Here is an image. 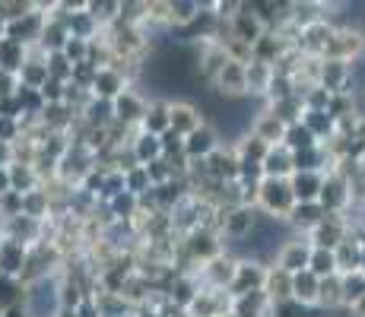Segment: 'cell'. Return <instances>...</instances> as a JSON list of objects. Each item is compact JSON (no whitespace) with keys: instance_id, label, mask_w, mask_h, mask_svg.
<instances>
[{"instance_id":"6da1fadb","label":"cell","mask_w":365,"mask_h":317,"mask_svg":"<svg viewBox=\"0 0 365 317\" xmlns=\"http://www.w3.org/2000/svg\"><path fill=\"white\" fill-rule=\"evenodd\" d=\"M292 207H296V197H292L289 178H264L257 187V209L267 216H277V219H289Z\"/></svg>"},{"instance_id":"7a4b0ae2","label":"cell","mask_w":365,"mask_h":317,"mask_svg":"<svg viewBox=\"0 0 365 317\" xmlns=\"http://www.w3.org/2000/svg\"><path fill=\"white\" fill-rule=\"evenodd\" d=\"M26 308L32 317H58L61 308V276H48L26 286Z\"/></svg>"},{"instance_id":"3957f363","label":"cell","mask_w":365,"mask_h":317,"mask_svg":"<svg viewBox=\"0 0 365 317\" xmlns=\"http://www.w3.org/2000/svg\"><path fill=\"white\" fill-rule=\"evenodd\" d=\"M365 58V29L346 23L334 32V41L327 48L324 61H343V63H356Z\"/></svg>"},{"instance_id":"277c9868","label":"cell","mask_w":365,"mask_h":317,"mask_svg":"<svg viewBox=\"0 0 365 317\" xmlns=\"http://www.w3.org/2000/svg\"><path fill=\"white\" fill-rule=\"evenodd\" d=\"M318 203L324 207L327 216H346L349 209H353V203H356L349 178H343L340 172H331V175L324 178V190H321Z\"/></svg>"},{"instance_id":"5b68a950","label":"cell","mask_w":365,"mask_h":317,"mask_svg":"<svg viewBox=\"0 0 365 317\" xmlns=\"http://www.w3.org/2000/svg\"><path fill=\"white\" fill-rule=\"evenodd\" d=\"M238 264L242 260L235 257V254H220L216 260H210V264H203L200 266V273H197V279H200V286L203 289H216V292H229L235 283V273H238Z\"/></svg>"},{"instance_id":"8992f818","label":"cell","mask_w":365,"mask_h":317,"mask_svg":"<svg viewBox=\"0 0 365 317\" xmlns=\"http://www.w3.org/2000/svg\"><path fill=\"white\" fill-rule=\"evenodd\" d=\"M213 93L222 95L226 102H242V98H251V93H248V63L229 61L226 67H222V73L216 76Z\"/></svg>"},{"instance_id":"52a82bcc","label":"cell","mask_w":365,"mask_h":317,"mask_svg":"<svg viewBox=\"0 0 365 317\" xmlns=\"http://www.w3.org/2000/svg\"><path fill=\"white\" fill-rule=\"evenodd\" d=\"M146 108H150V98L143 93H137V86H130L115 98V121L130 127V130H140V124H143V118H146Z\"/></svg>"},{"instance_id":"ba28073f","label":"cell","mask_w":365,"mask_h":317,"mask_svg":"<svg viewBox=\"0 0 365 317\" xmlns=\"http://www.w3.org/2000/svg\"><path fill=\"white\" fill-rule=\"evenodd\" d=\"M312 254H314V248H312V241H308L305 235H296L292 241H286L283 248H279V254H277V264L273 266H279V270H286V273H305L308 266H312Z\"/></svg>"},{"instance_id":"9c48e42d","label":"cell","mask_w":365,"mask_h":317,"mask_svg":"<svg viewBox=\"0 0 365 317\" xmlns=\"http://www.w3.org/2000/svg\"><path fill=\"white\" fill-rule=\"evenodd\" d=\"M267 273H270V266H264L261 260H242L229 295H232V298H245V295H251V292H264Z\"/></svg>"},{"instance_id":"30bf717a","label":"cell","mask_w":365,"mask_h":317,"mask_svg":"<svg viewBox=\"0 0 365 317\" xmlns=\"http://www.w3.org/2000/svg\"><path fill=\"white\" fill-rule=\"evenodd\" d=\"M267 32H270V29H267V26L261 23V16L251 10V0H242V10H238V16L232 19V23H229V35L255 48Z\"/></svg>"},{"instance_id":"8fae6325","label":"cell","mask_w":365,"mask_h":317,"mask_svg":"<svg viewBox=\"0 0 365 317\" xmlns=\"http://www.w3.org/2000/svg\"><path fill=\"white\" fill-rule=\"evenodd\" d=\"M257 222V207H238V209H226V219H222V241L226 244H242L251 235Z\"/></svg>"},{"instance_id":"7c38bea8","label":"cell","mask_w":365,"mask_h":317,"mask_svg":"<svg viewBox=\"0 0 365 317\" xmlns=\"http://www.w3.org/2000/svg\"><path fill=\"white\" fill-rule=\"evenodd\" d=\"M312 241V248H327V251H336L343 241L349 238V222L346 216H327L312 235H305Z\"/></svg>"},{"instance_id":"4fadbf2b","label":"cell","mask_w":365,"mask_h":317,"mask_svg":"<svg viewBox=\"0 0 365 317\" xmlns=\"http://www.w3.org/2000/svg\"><path fill=\"white\" fill-rule=\"evenodd\" d=\"M235 298L229 292H216V289H203V292L194 298V305L187 308L191 317H226L232 314Z\"/></svg>"},{"instance_id":"5bb4252c","label":"cell","mask_w":365,"mask_h":317,"mask_svg":"<svg viewBox=\"0 0 365 317\" xmlns=\"http://www.w3.org/2000/svg\"><path fill=\"white\" fill-rule=\"evenodd\" d=\"M207 124L200 105L191 102V98H172V130L181 133V137H191L197 127Z\"/></svg>"},{"instance_id":"9a60e30c","label":"cell","mask_w":365,"mask_h":317,"mask_svg":"<svg viewBox=\"0 0 365 317\" xmlns=\"http://www.w3.org/2000/svg\"><path fill=\"white\" fill-rule=\"evenodd\" d=\"M29 251H32L29 244L0 235V273L10 279H19L26 270V264H29Z\"/></svg>"},{"instance_id":"2e32d148","label":"cell","mask_w":365,"mask_h":317,"mask_svg":"<svg viewBox=\"0 0 365 317\" xmlns=\"http://www.w3.org/2000/svg\"><path fill=\"white\" fill-rule=\"evenodd\" d=\"M220 146H222L220 130L207 121L203 127H197L191 137H185V156L187 159H210L216 150H220Z\"/></svg>"},{"instance_id":"e0dca14e","label":"cell","mask_w":365,"mask_h":317,"mask_svg":"<svg viewBox=\"0 0 365 317\" xmlns=\"http://www.w3.org/2000/svg\"><path fill=\"white\" fill-rule=\"evenodd\" d=\"M140 130L156 133V137H163L165 130H172V98H168V95H163V98L153 95L143 124H140Z\"/></svg>"},{"instance_id":"ac0fdd59","label":"cell","mask_w":365,"mask_h":317,"mask_svg":"<svg viewBox=\"0 0 365 317\" xmlns=\"http://www.w3.org/2000/svg\"><path fill=\"white\" fill-rule=\"evenodd\" d=\"M286 130H289V127H286L283 121H279V118L273 115V111L267 108V105H264L261 111H257L255 124H251V133H255V137H261L267 146H283Z\"/></svg>"},{"instance_id":"d6986e66","label":"cell","mask_w":365,"mask_h":317,"mask_svg":"<svg viewBox=\"0 0 365 317\" xmlns=\"http://www.w3.org/2000/svg\"><path fill=\"white\" fill-rule=\"evenodd\" d=\"M324 219H327V213H324V207H321V203H296L286 222L292 225V232H296V235H312V232L318 229Z\"/></svg>"},{"instance_id":"ffe728a7","label":"cell","mask_w":365,"mask_h":317,"mask_svg":"<svg viewBox=\"0 0 365 317\" xmlns=\"http://www.w3.org/2000/svg\"><path fill=\"white\" fill-rule=\"evenodd\" d=\"M48 80H51V73H48V54L41 51V48H29V61L19 70V86L41 89Z\"/></svg>"},{"instance_id":"44dd1931","label":"cell","mask_w":365,"mask_h":317,"mask_svg":"<svg viewBox=\"0 0 365 317\" xmlns=\"http://www.w3.org/2000/svg\"><path fill=\"white\" fill-rule=\"evenodd\" d=\"M324 178L327 175H321V172H296L292 175L289 187H292L296 203H318L321 190H324Z\"/></svg>"},{"instance_id":"7402d4cb","label":"cell","mask_w":365,"mask_h":317,"mask_svg":"<svg viewBox=\"0 0 365 317\" xmlns=\"http://www.w3.org/2000/svg\"><path fill=\"white\" fill-rule=\"evenodd\" d=\"M210 162V178L216 181H238V172H242V159L235 156L232 146H220L213 156L207 159Z\"/></svg>"},{"instance_id":"603a6c76","label":"cell","mask_w":365,"mask_h":317,"mask_svg":"<svg viewBox=\"0 0 365 317\" xmlns=\"http://www.w3.org/2000/svg\"><path fill=\"white\" fill-rule=\"evenodd\" d=\"M124 89H130V83L118 67H105V70L96 73V83H93V95L96 98H108V102H115Z\"/></svg>"},{"instance_id":"cb8c5ba5","label":"cell","mask_w":365,"mask_h":317,"mask_svg":"<svg viewBox=\"0 0 365 317\" xmlns=\"http://www.w3.org/2000/svg\"><path fill=\"white\" fill-rule=\"evenodd\" d=\"M318 295H321V279L312 270L292 276V301H299L305 308H318Z\"/></svg>"},{"instance_id":"d4e9b609","label":"cell","mask_w":365,"mask_h":317,"mask_svg":"<svg viewBox=\"0 0 365 317\" xmlns=\"http://www.w3.org/2000/svg\"><path fill=\"white\" fill-rule=\"evenodd\" d=\"M83 121H86L93 130H108L111 124H115V102H108V98H89V105L83 108Z\"/></svg>"},{"instance_id":"484cf974","label":"cell","mask_w":365,"mask_h":317,"mask_svg":"<svg viewBox=\"0 0 365 317\" xmlns=\"http://www.w3.org/2000/svg\"><path fill=\"white\" fill-rule=\"evenodd\" d=\"M334 254H336V273H340V276H349V273L362 270V254H365V244H362V241H356L353 235H349L346 241H343Z\"/></svg>"},{"instance_id":"4316f807","label":"cell","mask_w":365,"mask_h":317,"mask_svg":"<svg viewBox=\"0 0 365 317\" xmlns=\"http://www.w3.org/2000/svg\"><path fill=\"white\" fill-rule=\"evenodd\" d=\"M267 298L273 301V305H283V301H292V273L279 270V266H270V273H267V286H264Z\"/></svg>"},{"instance_id":"83f0119b","label":"cell","mask_w":365,"mask_h":317,"mask_svg":"<svg viewBox=\"0 0 365 317\" xmlns=\"http://www.w3.org/2000/svg\"><path fill=\"white\" fill-rule=\"evenodd\" d=\"M264 175L267 178H292L296 175V162L286 146H273L264 159Z\"/></svg>"},{"instance_id":"f1b7e54d","label":"cell","mask_w":365,"mask_h":317,"mask_svg":"<svg viewBox=\"0 0 365 317\" xmlns=\"http://www.w3.org/2000/svg\"><path fill=\"white\" fill-rule=\"evenodd\" d=\"M340 308H346V305H343V276H340V273H334V276L321 279L318 311L334 314V311H340Z\"/></svg>"},{"instance_id":"f546056e","label":"cell","mask_w":365,"mask_h":317,"mask_svg":"<svg viewBox=\"0 0 365 317\" xmlns=\"http://www.w3.org/2000/svg\"><path fill=\"white\" fill-rule=\"evenodd\" d=\"M203 0H168V26L181 29V26H191L200 16Z\"/></svg>"},{"instance_id":"4dcf8cb0","label":"cell","mask_w":365,"mask_h":317,"mask_svg":"<svg viewBox=\"0 0 365 317\" xmlns=\"http://www.w3.org/2000/svg\"><path fill=\"white\" fill-rule=\"evenodd\" d=\"M26 61H29V48L16 45V41H10V38H0V70L19 76V70L26 67Z\"/></svg>"},{"instance_id":"1f68e13d","label":"cell","mask_w":365,"mask_h":317,"mask_svg":"<svg viewBox=\"0 0 365 317\" xmlns=\"http://www.w3.org/2000/svg\"><path fill=\"white\" fill-rule=\"evenodd\" d=\"M70 41V32H67V26L61 23V19H54L51 13H48V26H45V32H41V41H38V48L45 54H54V51H64V45Z\"/></svg>"},{"instance_id":"d6a6232c","label":"cell","mask_w":365,"mask_h":317,"mask_svg":"<svg viewBox=\"0 0 365 317\" xmlns=\"http://www.w3.org/2000/svg\"><path fill=\"white\" fill-rule=\"evenodd\" d=\"M273 73H277V70H273L270 63H261V61L248 63V93H251V98H261L264 102L267 89H270V83H273Z\"/></svg>"},{"instance_id":"836d02e7","label":"cell","mask_w":365,"mask_h":317,"mask_svg":"<svg viewBox=\"0 0 365 317\" xmlns=\"http://www.w3.org/2000/svg\"><path fill=\"white\" fill-rule=\"evenodd\" d=\"M133 152H137V159H140V165H150V162H156V159H163L165 152H163V140L156 137V133H146V130H137V137H133Z\"/></svg>"},{"instance_id":"e575fe53","label":"cell","mask_w":365,"mask_h":317,"mask_svg":"<svg viewBox=\"0 0 365 317\" xmlns=\"http://www.w3.org/2000/svg\"><path fill=\"white\" fill-rule=\"evenodd\" d=\"M302 124H305L308 130L318 137V143H331V140L336 137V121L327 115V111H305Z\"/></svg>"},{"instance_id":"d590c367","label":"cell","mask_w":365,"mask_h":317,"mask_svg":"<svg viewBox=\"0 0 365 317\" xmlns=\"http://www.w3.org/2000/svg\"><path fill=\"white\" fill-rule=\"evenodd\" d=\"M232 150H235L238 159H245V162H261V165H264L267 152H270L273 146H267L261 137H255V133H245L242 140H235V143H232Z\"/></svg>"},{"instance_id":"8d00e7d4","label":"cell","mask_w":365,"mask_h":317,"mask_svg":"<svg viewBox=\"0 0 365 317\" xmlns=\"http://www.w3.org/2000/svg\"><path fill=\"white\" fill-rule=\"evenodd\" d=\"M86 10L102 29H111L121 19V0H86Z\"/></svg>"},{"instance_id":"74e56055","label":"cell","mask_w":365,"mask_h":317,"mask_svg":"<svg viewBox=\"0 0 365 317\" xmlns=\"http://www.w3.org/2000/svg\"><path fill=\"white\" fill-rule=\"evenodd\" d=\"M10 185L16 194H32V190H41L45 185H41V178H38V172H35L32 165H13L10 168Z\"/></svg>"},{"instance_id":"f35d334b","label":"cell","mask_w":365,"mask_h":317,"mask_svg":"<svg viewBox=\"0 0 365 317\" xmlns=\"http://www.w3.org/2000/svg\"><path fill=\"white\" fill-rule=\"evenodd\" d=\"M267 108L273 111V115L279 118L286 127H292V124H302V118H305V102H302L299 95H292V98H286V102H277V105H267Z\"/></svg>"},{"instance_id":"ab89813d","label":"cell","mask_w":365,"mask_h":317,"mask_svg":"<svg viewBox=\"0 0 365 317\" xmlns=\"http://www.w3.org/2000/svg\"><path fill=\"white\" fill-rule=\"evenodd\" d=\"M283 146L289 152H302V150H314V146H321V143H318V137H314V133L308 130L305 124H292L289 130H286Z\"/></svg>"},{"instance_id":"60d3db41","label":"cell","mask_w":365,"mask_h":317,"mask_svg":"<svg viewBox=\"0 0 365 317\" xmlns=\"http://www.w3.org/2000/svg\"><path fill=\"white\" fill-rule=\"evenodd\" d=\"M362 298H365V270H356V273H349V276H343V305H346V311Z\"/></svg>"},{"instance_id":"b9f144b4","label":"cell","mask_w":365,"mask_h":317,"mask_svg":"<svg viewBox=\"0 0 365 317\" xmlns=\"http://www.w3.org/2000/svg\"><path fill=\"white\" fill-rule=\"evenodd\" d=\"M308 270H312L318 279L334 276V273H336V254H334V251H327V248H314V254H312V266H308Z\"/></svg>"},{"instance_id":"7bdbcfd3","label":"cell","mask_w":365,"mask_h":317,"mask_svg":"<svg viewBox=\"0 0 365 317\" xmlns=\"http://www.w3.org/2000/svg\"><path fill=\"white\" fill-rule=\"evenodd\" d=\"M19 301H26V286L19 279H10L0 273V308L19 305Z\"/></svg>"},{"instance_id":"ee69618b","label":"cell","mask_w":365,"mask_h":317,"mask_svg":"<svg viewBox=\"0 0 365 317\" xmlns=\"http://www.w3.org/2000/svg\"><path fill=\"white\" fill-rule=\"evenodd\" d=\"M124 181H128V194H133V197H143V194H150V190H153V181H150L146 165L128 172V175H124Z\"/></svg>"},{"instance_id":"f6af8a7d","label":"cell","mask_w":365,"mask_h":317,"mask_svg":"<svg viewBox=\"0 0 365 317\" xmlns=\"http://www.w3.org/2000/svg\"><path fill=\"white\" fill-rule=\"evenodd\" d=\"M48 73H51V80L70 83L73 80V63L64 58V51H54V54H48Z\"/></svg>"},{"instance_id":"bcb514c9","label":"cell","mask_w":365,"mask_h":317,"mask_svg":"<svg viewBox=\"0 0 365 317\" xmlns=\"http://www.w3.org/2000/svg\"><path fill=\"white\" fill-rule=\"evenodd\" d=\"M331 93H327L324 86H312L305 89V95H302V102H305V111H327L331 108Z\"/></svg>"},{"instance_id":"7dc6e473","label":"cell","mask_w":365,"mask_h":317,"mask_svg":"<svg viewBox=\"0 0 365 317\" xmlns=\"http://www.w3.org/2000/svg\"><path fill=\"white\" fill-rule=\"evenodd\" d=\"M124 190H128V181H124V175L121 172H108V175H105V190H102L99 203H111L118 194H124Z\"/></svg>"},{"instance_id":"c3c4849f","label":"cell","mask_w":365,"mask_h":317,"mask_svg":"<svg viewBox=\"0 0 365 317\" xmlns=\"http://www.w3.org/2000/svg\"><path fill=\"white\" fill-rule=\"evenodd\" d=\"M16 216H23V194L10 190V194L0 197V222H4V219H16Z\"/></svg>"},{"instance_id":"681fc988","label":"cell","mask_w":365,"mask_h":317,"mask_svg":"<svg viewBox=\"0 0 365 317\" xmlns=\"http://www.w3.org/2000/svg\"><path fill=\"white\" fill-rule=\"evenodd\" d=\"M64 58L73 63H86V58H89V41H83V38H73V35H70V41L64 45Z\"/></svg>"},{"instance_id":"f907efd6","label":"cell","mask_w":365,"mask_h":317,"mask_svg":"<svg viewBox=\"0 0 365 317\" xmlns=\"http://www.w3.org/2000/svg\"><path fill=\"white\" fill-rule=\"evenodd\" d=\"M146 172H150L153 187H163V185H168V181L175 178V175H172V168H168V162H165V159L150 162V165H146Z\"/></svg>"},{"instance_id":"816d5d0a","label":"cell","mask_w":365,"mask_h":317,"mask_svg":"<svg viewBox=\"0 0 365 317\" xmlns=\"http://www.w3.org/2000/svg\"><path fill=\"white\" fill-rule=\"evenodd\" d=\"M23 140V124L16 118H0V143H19Z\"/></svg>"},{"instance_id":"f5cc1de1","label":"cell","mask_w":365,"mask_h":317,"mask_svg":"<svg viewBox=\"0 0 365 317\" xmlns=\"http://www.w3.org/2000/svg\"><path fill=\"white\" fill-rule=\"evenodd\" d=\"M159 140H163V152H165V159H172V156H185V137H181V133L165 130Z\"/></svg>"},{"instance_id":"db71d44e","label":"cell","mask_w":365,"mask_h":317,"mask_svg":"<svg viewBox=\"0 0 365 317\" xmlns=\"http://www.w3.org/2000/svg\"><path fill=\"white\" fill-rule=\"evenodd\" d=\"M41 95H45V102L48 105H58V102H64V95H67V83H61V80H48L45 86L38 89Z\"/></svg>"},{"instance_id":"11a10c76","label":"cell","mask_w":365,"mask_h":317,"mask_svg":"<svg viewBox=\"0 0 365 317\" xmlns=\"http://www.w3.org/2000/svg\"><path fill=\"white\" fill-rule=\"evenodd\" d=\"M19 93V76L16 73H6V70H0V102L10 95Z\"/></svg>"},{"instance_id":"9f6ffc18","label":"cell","mask_w":365,"mask_h":317,"mask_svg":"<svg viewBox=\"0 0 365 317\" xmlns=\"http://www.w3.org/2000/svg\"><path fill=\"white\" fill-rule=\"evenodd\" d=\"M76 311H80V317H102V311H99V301H96V298H86L80 308H76Z\"/></svg>"},{"instance_id":"6f0895ef","label":"cell","mask_w":365,"mask_h":317,"mask_svg":"<svg viewBox=\"0 0 365 317\" xmlns=\"http://www.w3.org/2000/svg\"><path fill=\"white\" fill-rule=\"evenodd\" d=\"M4 317H32V314H29V308H26V301H19V305L4 308Z\"/></svg>"},{"instance_id":"680465c9","label":"cell","mask_w":365,"mask_h":317,"mask_svg":"<svg viewBox=\"0 0 365 317\" xmlns=\"http://www.w3.org/2000/svg\"><path fill=\"white\" fill-rule=\"evenodd\" d=\"M13 185H10V168H0V197L10 194Z\"/></svg>"},{"instance_id":"91938a15","label":"cell","mask_w":365,"mask_h":317,"mask_svg":"<svg viewBox=\"0 0 365 317\" xmlns=\"http://www.w3.org/2000/svg\"><path fill=\"white\" fill-rule=\"evenodd\" d=\"M137 317H163V314H159L153 305H146V308H140V311H137Z\"/></svg>"},{"instance_id":"94428289","label":"cell","mask_w":365,"mask_h":317,"mask_svg":"<svg viewBox=\"0 0 365 317\" xmlns=\"http://www.w3.org/2000/svg\"><path fill=\"white\" fill-rule=\"evenodd\" d=\"M349 314H353V317H365V298H362V301H356V305L349 308Z\"/></svg>"},{"instance_id":"6125c7cd","label":"cell","mask_w":365,"mask_h":317,"mask_svg":"<svg viewBox=\"0 0 365 317\" xmlns=\"http://www.w3.org/2000/svg\"><path fill=\"white\" fill-rule=\"evenodd\" d=\"M58 317H80V311H67V308H64V311H61Z\"/></svg>"},{"instance_id":"be15d7a7","label":"cell","mask_w":365,"mask_h":317,"mask_svg":"<svg viewBox=\"0 0 365 317\" xmlns=\"http://www.w3.org/2000/svg\"><path fill=\"white\" fill-rule=\"evenodd\" d=\"M362 270H365V254H362Z\"/></svg>"},{"instance_id":"e7e4bbea","label":"cell","mask_w":365,"mask_h":317,"mask_svg":"<svg viewBox=\"0 0 365 317\" xmlns=\"http://www.w3.org/2000/svg\"><path fill=\"white\" fill-rule=\"evenodd\" d=\"M128 317H137V311H130V314H128Z\"/></svg>"},{"instance_id":"03108f58","label":"cell","mask_w":365,"mask_h":317,"mask_svg":"<svg viewBox=\"0 0 365 317\" xmlns=\"http://www.w3.org/2000/svg\"><path fill=\"white\" fill-rule=\"evenodd\" d=\"M226 317H238V314H226Z\"/></svg>"}]
</instances>
